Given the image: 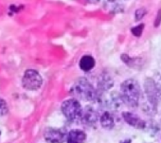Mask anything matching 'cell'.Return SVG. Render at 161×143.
Here are the masks:
<instances>
[{
    "mask_svg": "<svg viewBox=\"0 0 161 143\" xmlns=\"http://www.w3.org/2000/svg\"><path fill=\"white\" fill-rule=\"evenodd\" d=\"M71 94L84 102H94L98 99V91L95 90L94 86L86 78H79L75 82Z\"/></svg>",
    "mask_w": 161,
    "mask_h": 143,
    "instance_id": "cell-1",
    "label": "cell"
},
{
    "mask_svg": "<svg viewBox=\"0 0 161 143\" xmlns=\"http://www.w3.org/2000/svg\"><path fill=\"white\" fill-rule=\"evenodd\" d=\"M120 89L124 102L128 106L136 108L140 100V87L138 83L135 79H128L121 84Z\"/></svg>",
    "mask_w": 161,
    "mask_h": 143,
    "instance_id": "cell-2",
    "label": "cell"
},
{
    "mask_svg": "<svg viewBox=\"0 0 161 143\" xmlns=\"http://www.w3.org/2000/svg\"><path fill=\"white\" fill-rule=\"evenodd\" d=\"M64 116L70 121H75L80 118L83 113L82 106L77 99H68L62 103L61 106Z\"/></svg>",
    "mask_w": 161,
    "mask_h": 143,
    "instance_id": "cell-3",
    "label": "cell"
},
{
    "mask_svg": "<svg viewBox=\"0 0 161 143\" xmlns=\"http://www.w3.org/2000/svg\"><path fill=\"white\" fill-rule=\"evenodd\" d=\"M43 84V79L38 71L34 69H28L25 71L23 79H22V85L25 89L34 91L41 87Z\"/></svg>",
    "mask_w": 161,
    "mask_h": 143,
    "instance_id": "cell-4",
    "label": "cell"
},
{
    "mask_svg": "<svg viewBox=\"0 0 161 143\" xmlns=\"http://www.w3.org/2000/svg\"><path fill=\"white\" fill-rule=\"evenodd\" d=\"M44 136L47 143H64L67 138V134L64 129L48 127L45 131Z\"/></svg>",
    "mask_w": 161,
    "mask_h": 143,
    "instance_id": "cell-5",
    "label": "cell"
},
{
    "mask_svg": "<svg viewBox=\"0 0 161 143\" xmlns=\"http://www.w3.org/2000/svg\"><path fill=\"white\" fill-rule=\"evenodd\" d=\"M97 101H102L104 102V104L112 109H119L121 107V105L123 104L124 101L122 99V96L118 93V92H112L108 98L106 99H103V98H101V97H98Z\"/></svg>",
    "mask_w": 161,
    "mask_h": 143,
    "instance_id": "cell-6",
    "label": "cell"
},
{
    "mask_svg": "<svg viewBox=\"0 0 161 143\" xmlns=\"http://www.w3.org/2000/svg\"><path fill=\"white\" fill-rule=\"evenodd\" d=\"M98 114L96 112V110L91 107V106H87L83 110L82 116H80V120L85 125L87 126H94L97 122H98Z\"/></svg>",
    "mask_w": 161,
    "mask_h": 143,
    "instance_id": "cell-7",
    "label": "cell"
},
{
    "mask_svg": "<svg viewBox=\"0 0 161 143\" xmlns=\"http://www.w3.org/2000/svg\"><path fill=\"white\" fill-rule=\"evenodd\" d=\"M122 118L125 120L126 123H128L129 125L133 126L134 128L136 129H144L146 126L145 121L140 118L137 115L134 114V113H130V112H123L122 113Z\"/></svg>",
    "mask_w": 161,
    "mask_h": 143,
    "instance_id": "cell-8",
    "label": "cell"
},
{
    "mask_svg": "<svg viewBox=\"0 0 161 143\" xmlns=\"http://www.w3.org/2000/svg\"><path fill=\"white\" fill-rule=\"evenodd\" d=\"M86 139V135L84 131L74 129L67 134L66 141L67 143H85Z\"/></svg>",
    "mask_w": 161,
    "mask_h": 143,
    "instance_id": "cell-9",
    "label": "cell"
},
{
    "mask_svg": "<svg viewBox=\"0 0 161 143\" xmlns=\"http://www.w3.org/2000/svg\"><path fill=\"white\" fill-rule=\"evenodd\" d=\"M113 79L106 73H103L98 82V93L103 94L113 86Z\"/></svg>",
    "mask_w": 161,
    "mask_h": 143,
    "instance_id": "cell-10",
    "label": "cell"
},
{
    "mask_svg": "<svg viewBox=\"0 0 161 143\" xmlns=\"http://www.w3.org/2000/svg\"><path fill=\"white\" fill-rule=\"evenodd\" d=\"M95 63H96L95 60H94V58L92 56L85 55V56H83L82 58H80L79 65H80V69L84 70V71H90L91 69L94 68Z\"/></svg>",
    "mask_w": 161,
    "mask_h": 143,
    "instance_id": "cell-11",
    "label": "cell"
},
{
    "mask_svg": "<svg viewBox=\"0 0 161 143\" xmlns=\"http://www.w3.org/2000/svg\"><path fill=\"white\" fill-rule=\"evenodd\" d=\"M100 122L101 125L104 128V129H112L115 126V118L113 117V115L109 112H104L101 118H100Z\"/></svg>",
    "mask_w": 161,
    "mask_h": 143,
    "instance_id": "cell-12",
    "label": "cell"
},
{
    "mask_svg": "<svg viewBox=\"0 0 161 143\" xmlns=\"http://www.w3.org/2000/svg\"><path fill=\"white\" fill-rule=\"evenodd\" d=\"M105 4L107 5L108 9L112 10L114 13H119L123 10V6H121L119 2V0H106Z\"/></svg>",
    "mask_w": 161,
    "mask_h": 143,
    "instance_id": "cell-13",
    "label": "cell"
},
{
    "mask_svg": "<svg viewBox=\"0 0 161 143\" xmlns=\"http://www.w3.org/2000/svg\"><path fill=\"white\" fill-rule=\"evenodd\" d=\"M121 59L122 61L127 63L130 67H133V68H137V66H141L140 64H138V62H140V59H132V58H129L127 55H121Z\"/></svg>",
    "mask_w": 161,
    "mask_h": 143,
    "instance_id": "cell-14",
    "label": "cell"
},
{
    "mask_svg": "<svg viewBox=\"0 0 161 143\" xmlns=\"http://www.w3.org/2000/svg\"><path fill=\"white\" fill-rule=\"evenodd\" d=\"M153 81L154 83V85L161 97V73H158V74H155L154 77L153 78Z\"/></svg>",
    "mask_w": 161,
    "mask_h": 143,
    "instance_id": "cell-15",
    "label": "cell"
},
{
    "mask_svg": "<svg viewBox=\"0 0 161 143\" xmlns=\"http://www.w3.org/2000/svg\"><path fill=\"white\" fill-rule=\"evenodd\" d=\"M8 111L9 109L7 102L2 98H0V116H5L8 113Z\"/></svg>",
    "mask_w": 161,
    "mask_h": 143,
    "instance_id": "cell-16",
    "label": "cell"
},
{
    "mask_svg": "<svg viewBox=\"0 0 161 143\" xmlns=\"http://www.w3.org/2000/svg\"><path fill=\"white\" fill-rule=\"evenodd\" d=\"M143 29H144V24H140V25H137L136 27L133 28V29L131 30V31H132V33H133L135 36L139 37V36H141V34H142Z\"/></svg>",
    "mask_w": 161,
    "mask_h": 143,
    "instance_id": "cell-17",
    "label": "cell"
},
{
    "mask_svg": "<svg viewBox=\"0 0 161 143\" xmlns=\"http://www.w3.org/2000/svg\"><path fill=\"white\" fill-rule=\"evenodd\" d=\"M146 13H147V11H146L144 8H140V9L136 10V14H135V18H136V21L141 20V19L145 16Z\"/></svg>",
    "mask_w": 161,
    "mask_h": 143,
    "instance_id": "cell-18",
    "label": "cell"
},
{
    "mask_svg": "<svg viewBox=\"0 0 161 143\" xmlns=\"http://www.w3.org/2000/svg\"><path fill=\"white\" fill-rule=\"evenodd\" d=\"M160 21H161V11H159L158 12V14H157V19L155 20V26L157 27L158 25H159V23H160Z\"/></svg>",
    "mask_w": 161,
    "mask_h": 143,
    "instance_id": "cell-19",
    "label": "cell"
},
{
    "mask_svg": "<svg viewBox=\"0 0 161 143\" xmlns=\"http://www.w3.org/2000/svg\"><path fill=\"white\" fill-rule=\"evenodd\" d=\"M121 143H132V142H131V140H130V139H126V140L122 141Z\"/></svg>",
    "mask_w": 161,
    "mask_h": 143,
    "instance_id": "cell-20",
    "label": "cell"
},
{
    "mask_svg": "<svg viewBox=\"0 0 161 143\" xmlns=\"http://www.w3.org/2000/svg\"><path fill=\"white\" fill-rule=\"evenodd\" d=\"M0 135H1V131H0Z\"/></svg>",
    "mask_w": 161,
    "mask_h": 143,
    "instance_id": "cell-21",
    "label": "cell"
}]
</instances>
